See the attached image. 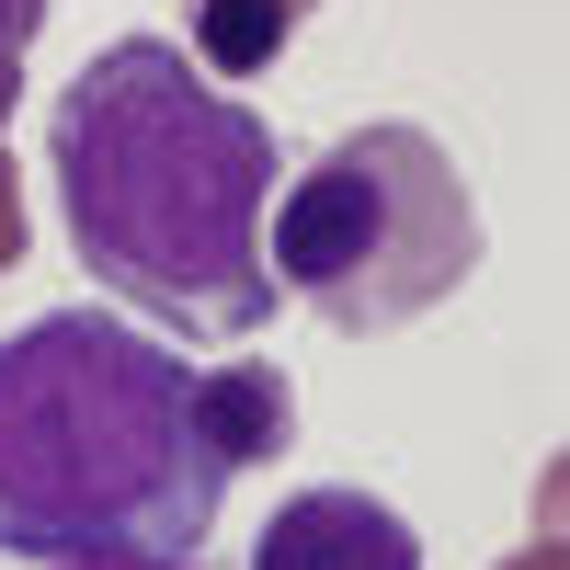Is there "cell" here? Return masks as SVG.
Wrapping results in <instances>:
<instances>
[{"instance_id":"8992f818","label":"cell","mask_w":570,"mask_h":570,"mask_svg":"<svg viewBox=\"0 0 570 570\" xmlns=\"http://www.w3.org/2000/svg\"><path fill=\"white\" fill-rule=\"evenodd\" d=\"M35 23H46V0H0V126H12V104H23V58H35Z\"/></svg>"},{"instance_id":"3957f363","label":"cell","mask_w":570,"mask_h":570,"mask_svg":"<svg viewBox=\"0 0 570 570\" xmlns=\"http://www.w3.org/2000/svg\"><path fill=\"white\" fill-rule=\"evenodd\" d=\"M263 274L274 297H308L331 331H411L480 274V195L445 160V137L422 126H354L331 149L274 183L263 217Z\"/></svg>"},{"instance_id":"5b68a950","label":"cell","mask_w":570,"mask_h":570,"mask_svg":"<svg viewBox=\"0 0 570 570\" xmlns=\"http://www.w3.org/2000/svg\"><path fill=\"white\" fill-rule=\"evenodd\" d=\"M320 12V0H183V58H195L217 91L263 80L285 46H297V23Z\"/></svg>"},{"instance_id":"9c48e42d","label":"cell","mask_w":570,"mask_h":570,"mask_svg":"<svg viewBox=\"0 0 570 570\" xmlns=\"http://www.w3.org/2000/svg\"><path fill=\"white\" fill-rule=\"evenodd\" d=\"M513 570H559V559H548V548H525V559H513Z\"/></svg>"},{"instance_id":"6da1fadb","label":"cell","mask_w":570,"mask_h":570,"mask_svg":"<svg viewBox=\"0 0 570 570\" xmlns=\"http://www.w3.org/2000/svg\"><path fill=\"white\" fill-rule=\"evenodd\" d=\"M58 195H69V252L80 274L160 320L171 343H252L274 320L263 274V217L285 149L263 104L217 91L171 35L104 46L58 91Z\"/></svg>"},{"instance_id":"ba28073f","label":"cell","mask_w":570,"mask_h":570,"mask_svg":"<svg viewBox=\"0 0 570 570\" xmlns=\"http://www.w3.org/2000/svg\"><path fill=\"white\" fill-rule=\"evenodd\" d=\"M69 570H195V559H69Z\"/></svg>"},{"instance_id":"7a4b0ae2","label":"cell","mask_w":570,"mask_h":570,"mask_svg":"<svg viewBox=\"0 0 570 570\" xmlns=\"http://www.w3.org/2000/svg\"><path fill=\"white\" fill-rule=\"evenodd\" d=\"M206 365L115 308H46L0 343V559H195L228 502Z\"/></svg>"},{"instance_id":"277c9868","label":"cell","mask_w":570,"mask_h":570,"mask_svg":"<svg viewBox=\"0 0 570 570\" xmlns=\"http://www.w3.org/2000/svg\"><path fill=\"white\" fill-rule=\"evenodd\" d=\"M252 570H422V537H411L376 491H331V480H320V491H297V502H274Z\"/></svg>"},{"instance_id":"52a82bcc","label":"cell","mask_w":570,"mask_h":570,"mask_svg":"<svg viewBox=\"0 0 570 570\" xmlns=\"http://www.w3.org/2000/svg\"><path fill=\"white\" fill-rule=\"evenodd\" d=\"M12 263H23V171L0 160V274H12Z\"/></svg>"}]
</instances>
